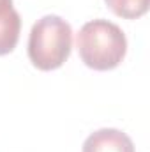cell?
Segmentation results:
<instances>
[{
  "instance_id": "5b68a950",
  "label": "cell",
  "mask_w": 150,
  "mask_h": 152,
  "mask_svg": "<svg viewBox=\"0 0 150 152\" xmlns=\"http://www.w3.org/2000/svg\"><path fill=\"white\" fill-rule=\"evenodd\" d=\"M106 5L120 18L136 20L149 11L150 0H104Z\"/></svg>"
},
{
  "instance_id": "6da1fadb",
  "label": "cell",
  "mask_w": 150,
  "mask_h": 152,
  "mask_svg": "<svg viewBox=\"0 0 150 152\" xmlns=\"http://www.w3.org/2000/svg\"><path fill=\"white\" fill-rule=\"evenodd\" d=\"M76 48L87 67L94 71H111L125 57L127 39L118 25L108 20H94L79 28Z\"/></svg>"
},
{
  "instance_id": "277c9868",
  "label": "cell",
  "mask_w": 150,
  "mask_h": 152,
  "mask_svg": "<svg viewBox=\"0 0 150 152\" xmlns=\"http://www.w3.org/2000/svg\"><path fill=\"white\" fill-rule=\"evenodd\" d=\"M20 32L21 18L12 7V0H0V57L16 48Z\"/></svg>"
},
{
  "instance_id": "7a4b0ae2",
  "label": "cell",
  "mask_w": 150,
  "mask_h": 152,
  "mask_svg": "<svg viewBox=\"0 0 150 152\" xmlns=\"http://www.w3.org/2000/svg\"><path fill=\"white\" fill-rule=\"evenodd\" d=\"M73 50V28L57 16L48 14L37 20L28 37V58L39 71H53L66 64Z\"/></svg>"
},
{
  "instance_id": "3957f363",
  "label": "cell",
  "mask_w": 150,
  "mask_h": 152,
  "mask_svg": "<svg viewBox=\"0 0 150 152\" xmlns=\"http://www.w3.org/2000/svg\"><path fill=\"white\" fill-rule=\"evenodd\" d=\"M83 152H136L133 140L120 129L104 127L92 133L85 143Z\"/></svg>"
}]
</instances>
